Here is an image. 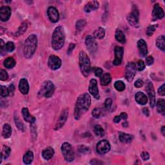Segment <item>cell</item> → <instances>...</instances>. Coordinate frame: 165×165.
I'll use <instances>...</instances> for the list:
<instances>
[{"instance_id": "32", "label": "cell", "mask_w": 165, "mask_h": 165, "mask_svg": "<svg viewBox=\"0 0 165 165\" xmlns=\"http://www.w3.org/2000/svg\"><path fill=\"white\" fill-rule=\"evenodd\" d=\"M105 35V29L99 27L98 29H97L95 32L94 33V38H96L97 39H103Z\"/></svg>"}, {"instance_id": "3", "label": "cell", "mask_w": 165, "mask_h": 165, "mask_svg": "<svg viewBox=\"0 0 165 165\" xmlns=\"http://www.w3.org/2000/svg\"><path fill=\"white\" fill-rule=\"evenodd\" d=\"M38 46V38L34 34L29 36L25 40L24 47H23V54L25 58H31L34 53Z\"/></svg>"}, {"instance_id": "57", "label": "cell", "mask_w": 165, "mask_h": 165, "mask_svg": "<svg viewBox=\"0 0 165 165\" xmlns=\"http://www.w3.org/2000/svg\"><path fill=\"white\" fill-rule=\"evenodd\" d=\"M120 117H121V119L126 120L128 118V115L126 114V113H125V112H122L121 114Z\"/></svg>"}, {"instance_id": "54", "label": "cell", "mask_w": 165, "mask_h": 165, "mask_svg": "<svg viewBox=\"0 0 165 165\" xmlns=\"http://www.w3.org/2000/svg\"><path fill=\"white\" fill-rule=\"evenodd\" d=\"M9 95L12 96L13 94H14V90H15V87H14V85H12V84H11V85L9 86Z\"/></svg>"}, {"instance_id": "59", "label": "cell", "mask_w": 165, "mask_h": 165, "mask_svg": "<svg viewBox=\"0 0 165 165\" xmlns=\"http://www.w3.org/2000/svg\"><path fill=\"white\" fill-rule=\"evenodd\" d=\"M0 43H1V52H3V49L5 47V44H4V42H3V41L2 39L0 40Z\"/></svg>"}, {"instance_id": "52", "label": "cell", "mask_w": 165, "mask_h": 165, "mask_svg": "<svg viewBox=\"0 0 165 165\" xmlns=\"http://www.w3.org/2000/svg\"><path fill=\"white\" fill-rule=\"evenodd\" d=\"M158 93L159 95L164 96L165 95V92H164V84L161 85V86L159 87V89H158Z\"/></svg>"}, {"instance_id": "35", "label": "cell", "mask_w": 165, "mask_h": 165, "mask_svg": "<svg viewBox=\"0 0 165 165\" xmlns=\"http://www.w3.org/2000/svg\"><path fill=\"white\" fill-rule=\"evenodd\" d=\"M94 132L97 136L102 137L105 135V130L100 125H96L94 128Z\"/></svg>"}, {"instance_id": "39", "label": "cell", "mask_w": 165, "mask_h": 165, "mask_svg": "<svg viewBox=\"0 0 165 165\" xmlns=\"http://www.w3.org/2000/svg\"><path fill=\"white\" fill-rule=\"evenodd\" d=\"M92 116L96 119H99L103 116V111L99 108H96L92 110Z\"/></svg>"}, {"instance_id": "50", "label": "cell", "mask_w": 165, "mask_h": 165, "mask_svg": "<svg viewBox=\"0 0 165 165\" xmlns=\"http://www.w3.org/2000/svg\"><path fill=\"white\" fill-rule=\"evenodd\" d=\"M143 85H144V83L141 79H137L135 82V84H134V85H135L136 88H141V87H142L143 86Z\"/></svg>"}, {"instance_id": "58", "label": "cell", "mask_w": 165, "mask_h": 165, "mask_svg": "<svg viewBox=\"0 0 165 165\" xmlns=\"http://www.w3.org/2000/svg\"><path fill=\"white\" fill-rule=\"evenodd\" d=\"M143 113L145 114L146 116H149V109H147V108H144V109H143Z\"/></svg>"}, {"instance_id": "12", "label": "cell", "mask_w": 165, "mask_h": 165, "mask_svg": "<svg viewBox=\"0 0 165 165\" xmlns=\"http://www.w3.org/2000/svg\"><path fill=\"white\" fill-rule=\"evenodd\" d=\"M89 92L91 95H92L96 99H99V89L98 86H97V81L95 79H92L90 80L89 83Z\"/></svg>"}, {"instance_id": "24", "label": "cell", "mask_w": 165, "mask_h": 165, "mask_svg": "<svg viewBox=\"0 0 165 165\" xmlns=\"http://www.w3.org/2000/svg\"><path fill=\"white\" fill-rule=\"evenodd\" d=\"M54 154V151L51 147L46 148V149L42 151V156L45 160H49L51 159Z\"/></svg>"}, {"instance_id": "16", "label": "cell", "mask_w": 165, "mask_h": 165, "mask_svg": "<svg viewBox=\"0 0 165 165\" xmlns=\"http://www.w3.org/2000/svg\"><path fill=\"white\" fill-rule=\"evenodd\" d=\"M47 14H48L49 19L52 23H57L59 21V14L58 10L54 6H50L47 10Z\"/></svg>"}, {"instance_id": "17", "label": "cell", "mask_w": 165, "mask_h": 165, "mask_svg": "<svg viewBox=\"0 0 165 165\" xmlns=\"http://www.w3.org/2000/svg\"><path fill=\"white\" fill-rule=\"evenodd\" d=\"M11 16V9L9 6H3L0 9V20L4 22L8 21Z\"/></svg>"}, {"instance_id": "38", "label": "cell", "mask_w": 165, "mask_h": 165, "mask_svg": "<svg viewBox=\"0 0 165 165\" xmlns=\"http://www.w3.org/2000/svg\"><path fill=\"white\" fill-rule=\"evenodd\" d=\"M86 24V22L85 19H80L79 21H77L76 23V28L77 31H81V30L84 29L85 25Z\"/></svg>"}, {"instance_id": "14", "label": "cell", "mask_w": 165, "mask_h": 165, "mask_svg": "<svg viewBox=\"0 0 165 165\" xmlns=\"http://www.w3.org/2000/svg\"><path fill=\"white\" fill-rule=\"evenodd\" d=\"M124 53V49L123 47L116 46L114 49V54H115V59H114L113 64L114 65H119L122 62L123 56Z\"/></svg>"}, {"instance_id": "6", "label": "cell", "mask_w": 165, "mask_h": 165, "mask_svg": "<svg viewBox=\"0 0 165 165\" xmlns=\"http://www.w3.org/2000/svg\"><path fill=\"white\" fill-rule=\"evenodd\" d=\"M61 151L65 159L68 162H72L74 160L75 153L71 144L69 143H64L61 146Z\"/></svg>"}, {"instance_id": "37", "label": "cell", "mask_w": 165, "mask_h": 165, "mask_svg": "<svg viewBox=\"0 0 165 165\" xmlns=\"http://www.w3.org/2000/svg\"><path fill=\"white\" fill-rule=\"evenodd\" d=\"M11 152V149L7 146H3L2 147V150H1V154L3 157V159H6L9 157Z\"/></svg>"}, {"instance_id": "2", "label": "cell", "mask_w": 165, "mask_h": 165, "mask_svg": "<svg viewBox=\"0 0 165 165\" xmlns=\"http://www.w3.org/2000/svg\"><path fill=\"white\" fill-rule=\"evenodd\" d=\"M65 41V30L62 26L56 27L52 34V46L55 50H59L62 48Z\"/></svg>"}, {"instance_id": "34", "label": "cell", "mask_w": 165, "mask_h": 165, "mask_svg": "<svg viewBox=\"0 0 165 165\" xmlns=\"http://www.w3.org/2000/svg\"><path fill=\"white\" fill-rule=\"evenodd\" d=\"M27 27H28L27 23H23L21 25V26H20L19 27L18 31L16 32V34H15L16 36L18 37L19 36L23 34L25 32L26 29H27Z\"/></svg>"}, {"instance_id": "25", "label": "cell", "mask_w": 165, "mask_h": 165, "mask_svg": "<svg viewBox=\"0 0 165 165\" xmlns=\"http://www.w3.org/2000/svg\"><path fill=\"white\" fill-rule=\"evenodd\" d=\"M11 134H12L11 126L7 123L5 124L3 127L2 136L4 137L5 139H8V138L11 136Z\"/></svg>"}, {"instance_id": "41", "label": "cell", "mask_w": 165, "mask_h": 165, "mask_svg": "<svg viewBox=\"0 0 165 165\" xmlns=\"http://www.w3.org/2000/svg\"><path fill=\"white\" fill-rule=\"evenodd\" d=\"M157 27V25H150L146 29V34L149 36H151L153 35L154 32L156 30Z\"/></svg>"}, {"instance_id": "7", "label": "cell", "mask_w": 165, "mask_h": 165, "mask_svg": "<svg viewBox=\"0 0 165 165\" xmlns=\"http://www.w3.org/2000/svg\"><path fill=\"white\" fill-rule=\"evenodd\" d=\"M136 65L133 62H130L126 66L125 78L129 82L132 81L136 72Z\"/></svg>"}, {"instance_id": "61", "label": "cell", "mask_w": 165, "mask_h": 165, "mask_svg": "<svg viewBox=\"0 0 165 165\" xmlns=\"http://www.w3.org/2000/svg\"><path fill=\"white\" fill-rule=\"evenodd\" d=\"M123 126H124V127H126L128 126V123L127 122H125V123H123Z\"/></svg>"}, {"instance_id": "21", "label": "cell", "mask_w": 165, "mask_h": 165, "mask_svg": "<svg viewBox=\"0 0 165 165\" xmlns=\"http://www.w3.org/2000/svg\"><path fill=\"white\" fill-rule=\"evenodd\" d=\"M135 99L136 102L141 105H144L148 103V98L142 92H138L136 94Z\"/></svg>"}, {"instance_id": "10", "label": "cell", "mask_w": 165, "mask_h": 165, "mask_svg": "<svg viewBox=\"0 0 165 165\" xmlns=\"http://www.w3.org/2000/svg\"><path fill=\"white\" fill-rule=\"evenodd\" d=\"M85 44L86 45L87 49L89 50L90 53H94L97 51V44L94 37L89 35L86 37L85 38Z\"/></svg>"}, {"instance_id": "53", "label": "cell", "mask_w": 165, "mask_h": 165, "mask_svg": "<svg viewBox=\"0 0 165 165\" xmlns=\"http://www.w3.org/2000/svg\"><path fill=\"white\" fill-rule=\"evenodd\" d=\"M75 44H74V43H71V44H70V45H69V49H68V50H67V54H68L69 55H70V54L72 53V50H74V49L75 48Z\"/></svg>"}, {"instance_id": "5", "label": "cell", "mask_w": 165, "mask_h": 165, "mask_svg": "<svg viewBox=\"0 0 165 165\" xmlns=\"http://www.w3.org/2000/svg\"><path fill=\"white\" fill-rule=\"evenodd\" d=\"M55 87L54 84L50 81H46L42 85L39 92V95L46 98H50L54 93Z\"/></svg>"}, {"instance_id": "15", "label": "cell", "mask_w": 165, "mask_h": 165, "mask_svg": "<svg viewBox=\"0 0 165 165\" xmlns=\"http://www.w3.org/2000/svg\"><path fill=\"white\" fill-rule=\"evenodd\" d=\"M164 12L161 6L156 3L154 5L152 11V19L153 21H156L157 19H161L164 18Z\"/></svg>"}, {"instance_id": "33", "label": "cell", "mask_w": 165, "mask_h": 165, "mask_svg": "<svg viewBox=\"0 0 165 165\" xmlns=\"http://www.w3.org/2000/svg\"><path fill=\"white\" fill-rule=\"evenodd\" d=\"M16 65V61L12 58H9L4 61V66L7 69H12Z\"/></svg>"}, {"instance_id": "19", "label": "cell", "mask_w": 165, "mask_h": 165, "mask_svg": "<svg viewBox=\"0 0 165 165\" xmlns=\"http://www.w3.org/2000/svg\"><path fill=\"white\" fill-rule=\"evenodd\" d=\"M21 113L23 119H24L26 122H29L31 124H34L35 123L36 117L32 116L31 114L29 113V111L27 108H23Z\"/></svg>"}, {"instance_id": "23", "label": "cell", "mask_w": 165, "mask_h": 165, "mask_svg": "<svg viewBox=\"0 0 165 165\" xmlns=\"http://www.w3.org/2000/svg\"><path fill=\"white\" fill-rule=\"evenodd\" d=\"M119 140L122 143H129L134 139V136L131 135V134H126V133H124V132H119Z\"/></svg>"}, {"instance_id": "60", "label": "cell", "mask_w": 165, "mask_h": 165, "mask_svg": "<svg viewBox=\"0 0 165 165\" xmlns=\"http://www.w3.org/2000/svg\"><path fill=\"white\" fill-rule=\"evenodd\" d=\"M164 130H165V127L163 126L162 128H161V132H162V134H163V136H164V134H165Z\"/></svg>"}, {"instance_id": "56", "label": "cell", "mask_w": 165, "mask_h": 165, "mask_svg": "<svg viewBox=\"0 0 165 165\" xmlns=\"http://www.w3.org/2000/svg\"><path fill=\"white\" fill-rule=\"evenodd\" d=\"M121 117L120 116H116L114 117V122L115 123H119L121 121Z\"/></svg>"}, {"instance_id": "1", "label": "cell", "mask_w": 165, "mask_h": 165, "mask_svg": "<svg viewBox=\"0 0 165 165\" xmlns=\"http://www.w3.org/2000/svg\"><path fill=\"white\" fill-rule=\"evenodd\" d=\"M91 104V97L89 94L84 93L80 95L77 99L74 109V117L76 120L89 110Z\"/></svg>"}, {"instance_id": "49", "label": "cell", "mask_w": 165, "mask_h": 165, "mask_svg": "<svg viewBox=\"0 0 165 165\" xmlns=\"http://www.w3.org/2000/svg\"><path fill=\"white\" fill-rule=\"evenodd\" d=\"M79 150L80 152H81L83 154L87 153L89 151V149L88 147H86L85 146H80L79 148Z\"/></svg>"}, {"instance_id": "40", "label": "cell", "mask_w": 165, "mask_h": 165, "mask_svg": "<svg viewBox=\"0 0 165 165\" xmlns=\"http://www.w3.org/2000/svg\"><path fill=\"white\" fill-rule=\"evenodd\" d=\"M4 49L6 52H12L13 50L15 49V45L14 44V43H12L11 41H9L5 44Z\"/></svg>"}, {"instance_id": "51", "label": "cell", "mask_w": 165, "mask_h": 165, "mask_svg": "<svg viewBox=\"0 0 165 165\" xmlns=\"http://www.w3.org/2000/svg\"><path fill=\"white\" fill-rule=\"evenodd\" d=\"M94 73H95V75L97 77H101L103 74V70L100 68H96L95 71H94Z\"/></svg>"}, {"instance_id": "48", "label": "cell", "mask_w": 165, "mask_h": 165, "mask_svg": "<svg viewBox=\"0 0 165 165\" xmlns=\"http://www.w3.org/2000/svg\"><path fill=\"white\" fill-rule=\"evenodd\" d=\"M146 63L148 65H151L154 63V58L151 56H149L146 57Z\"/></svg>"}, {"instance_id": "30", "label": "cell", "mask_w": 165, "mask_h": 165, "mask_svg": "<svg viewBox=\"0 0 165 165\" xmlns=\"http://www.w3.org/2000/svg\"><path fill=\"white\" fill-rule=\"evenodd\" d=\"M165 101L163 99H160L157 101V109L158 112L164 115L165 113Z\"/></svg>"}, {"instance_id": "31", "label": "cell", "mask_w": 165, "mask_h": 165, "mask_svg": "<svg viewBox=\"0 0 165 165\" xmlns=\"http://www.w3.org/2000/svg\"><path fill=\"white\" fill-rule=\"evenodd\" d=\"M115 37H116V39H117V41H118L121 43H124L126 42L125 36H124V33L121 31V30L117 29L116 30Z\"/></svg>"}, {"instance_id": "13", "label": "cell", "mask_w": 165, "mask_h": 165, "mask_svg": "<svg viewBox=\"0 0 165 165\" xmlns=\"http://www.w3.org/2000/svg\"><path fill=\"white\" fill-rule=\"evenodd\" d=\"M68 116H69V110L67 109H64L62 111L61 114L58 122L56 123V124L54 128V129L56 130L61 129V128L63 126L64 124H65L66 123L67 118H68Z\"/></svg>"}, {"instance_id": "9", "label": "cell", "mask_w": 165, "mask_h": 165, "mask_svg": "<svg viewBox=\"0 0 165 165\" xmlns=\"http://www.w3.org/2000/svg\"><path fill=\"white\" fill-rule=\"evenodd\" d=\"M146 90L150 99V105L151 108H154L156 105V92L152 83L150 81L147 82Z\"/></svg>"}, {"instance_id": "29", "label": "cell", "mask_w": 165, "mask_h": 165, "mask_svg": "<svg viewBox=\"0 0 165 165\" xmlns=\"http://www.w3.org/2000/svg\"><path fill=\"white\" fill-rule=\"evenodd\" d=\"M127 19L129 24L132 26H133V27H139V21L136 19V18L134 16L132 13H130V14L127 16Z\"/></svg>"}, {"instance_id": "42", "label": "cell", "mask_w": 165, "mask_h": 165, "mask_svg": "<svg viewBox=\"0 0 165 165\" xmlns=\"http://www.w3.org/2000/svg\"><path fill=\"white\" fill-rule=\"evenodd\" d=\"M14 121L17 127L18 128V129L19 130L23 131V124L21 122V121L19 119V117L16 115L14 116Z\"/></svg>"}, {"instance_id": "46", "label": "cell", "mask_w": 165, "mask_h": 165, "mask_svg": "<svg viewBox=\"0 0 165 165\" xmlns=\"http://www.w3.org/2000/svg\"><path fill=\"white\" fill-rule=\"evenodd\" d=\"M112 105V99L111 98H107L105 101V108L106 110H109Z\"/></svg>"}, {"instance_id": "18", "label": "cell", "mask_w": 165, "mask_h": 165, "mask_svg": "<svg viewBox=\"0 0 165 165\" xmlns=\"http://www.w3.org/2000/svg\"><path fill=\"white\" fill-rule=\"evenodd\" d=\"M137 47L138 50L140 54V56L142 58H144L148 54V47L144 39H139L137 42Z\"/></svg>"}, {"instance_id": "45", "label": "cell", "mask_w": 165, "mask_h": 165, "mask_svg": "<svg viewBox=\"0 0 165 165\" xmlns=\"http://www.w3.org/2000/svg\"><path fill=\"white\" fill-rule=\"evenodd\" d=\"M137 69L139 71H142L144 69H145V65L143 60H139L137 62Z\"/></svg>"}, {"instance_id": "27", "label": "cell", "mask_w": 165, "mask_h": 165, "mask_svg": "<svg viewBox=\"0 0 165 165\" xmlns=\"http://www.w3.org/2000/svg\"><path fill=\"white\" fill-rule=\"evenodd\" d=\"M34 159V154L32 151H28L26 152L24 156H23V163L26 164H31L32 163Z\"/></svg>"}, {"instance_id": "26", "label": "cell", "mask_w": 165, "mask_h": 165, "mask_svg": "<svg viewBox=\"0 0 165 165\" xmlns=\"http://www.w3.org/2000/svg\"><path fill=\"white\" fill-rule=\"evenodd\" d=\"M111 81H112V77L109 74H105L102 75L101 76L100 78V82L101 85L103 86H107L110 83Z\"/></svg>"}, {"instance_id": "11", "label": "cell", "mask_w": 165, "mask_h": 165, "mask_svg": "<svg viewBox=\"0 0 165 165\" xmlns=\"http://www.w3.org/2000/svg\"><path fill=\"white\" fill-rule=\"evenodd\" d=\"M48 65L50 69L54 70H58L61 66V60L58 56L52 55L49 58Z\"/></svg>"}, {"instance_id": "20", "label": "cell", "mask_w": 165, "mask_h": 165, "mask_svg": "<svg viewBox=\"0 0 165 165\" xmlns=\"http://www.w3.org/2000/svg\"><path fill=\"white\" fill-rule=\"evenodd\" d=\"M19 90L23 94H27L29 91V85L27 79L23 78L19 83Z\"/></svg>"}, {"instance_id": "36", "label": "cell", "mask_w": 165, "mask_h": 165, "mask_svg": "<svg viewBox=\"0 0 165 165\" xmlns=\"http://www.w3.org/2000/svg\"><path fill=\"white\" fill-rule=\"evenodd\" d=\"M114 88L119 92H122L125 89V84L121 81H117L114 83Z\"/></svg>"}, {"instance_id": "28", "label": "cell", "mask_w": 165, "mask_h": 165, "mask_svg": "<svg viewBox=\"0 0 165 165\" xmlns=\"http://www.w3.org/2000/svg\"><path fill=\"white\" fill-rule=\"evenodd\" d=\"M156 45L157 48L161 51L164 52V49H165V38L164 36H161L158 37V38L156 40Z\"/></svg>"}, {"instance_id": "47", "label": "cell", "mask_w": 165, "mask_h": 165, "mask_svg": "<svg viewBox=\"0 0 165 165\" xmlns=\"http://www.w3.org/2000/svg\"><path fill=\"white\" fill-rule=\"evenodd\" d=\"M141 158H142L143 160L144 161H148L150 159V155L147 151H143V152L141 153Z\"/></svg>"}, {"instance_id": "4", "label": "cell", "mask_w": 165, "mask_h": 165, "mask_svg": "<svg viewBox=\"0 0 165 165\" xmlns=\"http://www.w3.org/2000/svg\"><path fill=\"white\" fill-rule=\"evenodd\" d=\"M79 63L81 71L85 77L89 76L90 72V61L88 55L84 52L81 51L79 54Z\"/></svg>"}, {"instance_id": "43", "label": "cell", "mask_w": 165, "mask_h": 165, "mask_svg": "<svg viewBox=\"0 0 165 165\" xmlns=\"http://www.w3.org/2000/svg\"><path fill=\"white\" fill-rule=\"evenodd\" d=\"M9 76L6 70L1 69L0 70V79L1 81H6L8 79Z\"/></svg>"}, {"instance_id": "8", "label": "cell", "mask_w": 165, "mask_h": 165, "mask_svg": "<svg viewBox=\"0 0 165 165\" xmlns=\"http://www.w3.org/2000/svg\"><path fill=\"white\" fill-rule=\"evenodd\" d=\"M111 149L110 143L107 140L100 141L96 146L97 152L100 155H105L110 151Z\"/></svg>"}, {"instance_id": "22", "label": "cell", "mask_w": 165, "mask_h": 165, "mask_svg": "<svg viewBox=\"0 0 165 165\" xmlns=\"http://www.w3.org/2000/svg\"><path fill=\"white\" fill-rule=\"evenodd\" d=\"M99 8V3L97 1H92L89 2L85 6V11L86 12H90L94 11Z\"/></svg>"}, {"instance_id": "55", "label": "cell", "mask_w": 165, "mask_h": 165, "mask_svg": "<svg viewBox=\"0 0 165 165\" xmlns=\"http://www.w3.org/2000/svg\"><path fill=\"white\" fill-rule=\"evenodd\" d=\"M90 164H102L103 163L101 162V161H100L99 160L92 159V161H90Z\"/></svg>"}, {"instance_id": "44", "label": "cell", "mask_w": 165, "mask_h": 165, "mask_svg": "<svg viewBox=\"0 0 165 165\" xmlns=\"http://www.w3.org/2000/svg\"><path fill=\"white\" fill-rule=\"evenodd\" d=\"M9 95V89L6 88L5 86H1V96L2 97H6Z\"/></svg>"}]
</instances>
